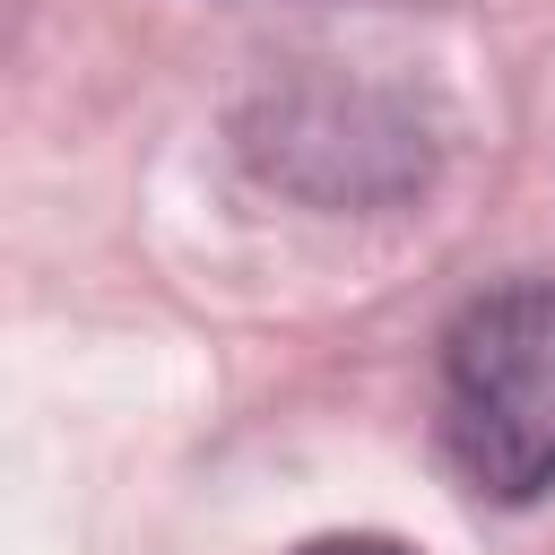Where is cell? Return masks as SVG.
Wrapping results in <instances>:
<instances>
[{
  "label": "cell",
  "mask_w": 555,
  "mask_h": 555,
  "mask_svg": "<svg viewBox=\"0 0 555 555\" xmlns=\"http://www.w3.org/2000/svg\"><path fill=\"white\" fill-rule=\"evenodd\" d=\"M434 425L468 494L538 503L555 486V286H503L451 321Z\"/></svg>",
  "instance_id": "cell-1"
},
{
  "label": "cell",
  "mask_w": 555,
  "mask_h": 555,
  "mask_svg": "<svg viewBox=\"0 0 555 555\" xmlns=\"http://www.w3.org/2000/svg\"><path fill=\"white\" fill-rule=\"evenodd\" d=\"M295 555H416V546H399V538H312Z\"/></svg>",
  "instance_id": "cell-2"
}]
</instances>
